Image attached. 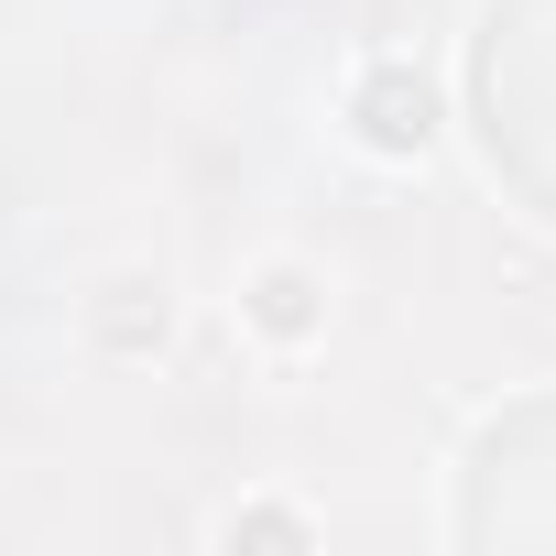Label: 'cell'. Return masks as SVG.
<instances>
[{"label":"cell","instance_id":"6da1fadb","mask_svg":"<svg viewBox=\"0 0 556 556\" xmlns=\"http://www.w3.org/2000/svg\"><path fill=\"white\" fill-rule=\"evenodd\" d=\"M361 131H371L382 153H415V142H426V88H415V77H371V88H361Z\"/></svg>","mask_w":556,"mask_h":556},{"label":"cell","instance_id":"7a4b0ae2","mask_svg":"<svg viewBox=\"0 0 556 556\" xmlns=\"http://www.w3.org/2000/svg\"><path fill=\"white\" fill-rule=\"evenodd\" d=\"M262 317H273V328H306V285H295V273H273V285H262Z\"/></svg>","mask_w":556,"mask_h":556}]
</instances>
